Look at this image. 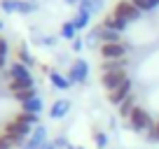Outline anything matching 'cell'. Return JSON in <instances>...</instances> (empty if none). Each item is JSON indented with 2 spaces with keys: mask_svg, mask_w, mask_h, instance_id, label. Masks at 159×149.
<instances>
[{
  "mask_svg": "<svg viewBox=\"0 0 159 149\" xmlns=\"http://www.w3.org/2000/svg\"><path fill=\"white\" fill-rule=\"evenodd\" d=\"M30 133H33V128H30V126L19 124V121H14V119H10V121H5V124H2V135L10 140V144H12L14 149H24V144L28 142Z\"/></svg>",
  "mask_w": 159,
  "mask_h": 149,
  "instance_id": "cell-1",
  "label": "cell"
},
{
  "mask_svg": "<svg viewBox=\"0 0 159 149\" xmlns=\"http://www.w3.org/2000/svg\"><path fill=\"white\" fill-rule=\"evenodd\" d=\"M126 126H129L131 133L148 135L150 130H152V126H154V119H152V114H150L143 105H136L134 112H131V117H129V121H126Z\"/></svg>",
  "mask_w": 159,
  "mask_h": 149,
  "instance_id": "cell-2",
  "label": "cell"
},
{
  "mask_svg": "<svg viewBox=\"0 0 159 149\" xmlns=\"http://www.w3.org/2000/svg\"><path fill=\"white\" fill-rule=\"evenodd\" d=\"M89 72H91V68H89V63H87L84 58H75L73 63H70V68H68V79H70V84H87L89 82Z\"/></svg>",
  "mask_w": 159,
  "mask_h": 149,
  "instance_id": "cell-3",
  "label": "cell"
},
{
  "mask_svg": "<svg viewBox=\"0 0 159 149\" xmlns=\"http://www.w3.org/2000/svg\"><path fill=\"white\" fill-rule=\"evenodd\" d=\"M0 10L5 14H33L38 2L33 0H0Z\"/></svg>",
  "mask_w": 159,
  "mask_h": 149,
  "instance_id": "cell-4",
  "label": "cell"
},
{
  "mask_svg": "<svg viewBox=\"0 0 159 149\" xmlns=\"http://www.w3.org/2000/svg\"><path fill=\"white\" fill-rule=\"evenodd\" d=\"M98 54L103 61H117L129 56V45L126 42H105L98 47Z\"/></svg>",
  "mask_w": 159,
  "mask_h": 149,
  "instance_id": "cell-5",
  "label": "cell"
},
{
  "mask_svg": "<svg viewBox=\"0 0 159 149\" xmlns=\"http://www.w3.org/2000/svg\"><path fill=\"white\" fill-rule=\"evenodd\" d=\"M112 14L131 23V21H138L143 12H140L138 7L131 2V0H117V2H115V7H112Z\"/></svg>",
  "mask_w": 159,
  "mask_h": 149,
  "instance_id": "cell-6",
  "label": "cell"
},
{
  "mask_svg": "<svg viewBox=\"0 0 159 149\" xmlns=\"http://www.w3.org/2000/svg\"><path fill=\"white\" fill-rule=\"evenodd\" d=\"M129 79V72L126 70H112V72H101V86L105 89V93L115 91L119 84H124Z\"/></svg>",
  "mask_w": 159,
  "mask_h": 149,
  "instance_id": "cell-7",
  "label": "cell"
},
{
  "mask_svg": "<svg viewBox=\"0 0 159 149\" xmlns=\"http://www.w3.org/2000/svg\"><path fill=\"white\" fill-rule=\"evenodd\" d=\"M47 142H49V130H47V126H35L33 133H30L28 142L24 144V149H45Z\"/></svg>",
  "mask_w": 159,
  "mask_h": 149,
  "instance_id": "cell-8",
  "label": "cell"
},
{
  "mask_svg": "<svg viewBox=\"0 0 159 149\" xmlns=\"http://www.w3.org/2000/svg\"><path fill=\"white\" fill-rule=\"evenodd\" d=\"M131 93H134V79L129 77L124 84H119L115 91H110V93H108V103H110V105H115V107H119V105L124 103V100L129 98Z\"/></svg>",
  "mask_w": 159,
  "mask_h": 149,
  "instance_id": "cell-9",
  "label": "cell"
},
{
  "mask_svg": "<svg viewBox=\"0 0 159 149\" xmlns=\"http://www.w3.org/2000/svg\"><path fill=\"white\" fill-rule=\"evenodd\" d=\"M7 77L10 79H19V82H35L33 74H30V68L24 63H19V61H14V63L7 68Z\"/></svg>",
  "mask_w": 159,
  "mask_h": 149,
  "instance_id": "cell-10",
  "label": "cell"
},
{
  "mask_svg": "<svg viewBox=\"0 0 159 149\" xmlns=\"http://www.w3.org/2000/svg\"><path fill=\"white\" fill-rule=\"evenodd\" d=\"M70 107H73V103H70L68 98L54 100V103H52V107H49V119H52V121H61L63 117H68Z\"/></svg>",
  "mask_w": 159,
  "mask_h": 149,
  "instance_id": "cell-11",
  "label": "cell"
},
{
  "mask_svg": "<svg viewBox=\"0 0 159 149\" xmlns=\"http://www.w3.org/2000/svg\"><path fill=\"white\" fill-rule=\"evenodd\" d=\"M101 26H103V28H108V30H117V33H124V30L129 28V21L119 19V16H115L112 12H110V14H105V16H103Z\"/></svg>",
  "mask_w": 159,
  "mask_h": 149,
  "instance_id": "cell-12",
  "label": "cell"
},
{
  "mask_svg": "<svg viewBox=\"0 0 159 149\" xmlns=\"http://www.w3.org/2000/svg\"><path fill=\"white\" fill-rule=\"evenodd\" d=\"M49 84L54 86L56 91H68L70 86V79H68V74H63V72H59V70H49Z\"/></svg>",
  "mask_w": 159,
  "mask_h": 149,
  "instance_id": "cell-13",
  "label": "cell"
},
{
  "mask_svg": "<svg viewBox=\"0 0 159 149\" xmlns=\"http://www.w3.org/2000/svg\"><path fill=\"white\" fill-rule=\"evenodd\" d=\"M136 105H138V103H136V96L131 93L129 98H126L124 103H122V105L117 107V117H119L122 121H129V117H131V112H134V107H136Z\"/></svg>",
  "mask_w": 159,
  "mask_h": 149,
  "instance_id": "cell-14",
  "label": "cell"
},
{
  "mask_svg": "<svg viewBox=\"0 0 159 149\" xmlns=\"http://www.w3.org/2000/svg\"><path fill=\"white\" fill-rule=\"evenodd\" d=\"M21 109H24V112H30V114H42V109H45V100L40 98V96H35V98L21 103Z\"/></svg>",
  "mask_w": 159,
  "mask_h": 149,
  "instance_id": "cell-15",
  "label": "cell"
},
{
  "mask_svg": "<svg viewBox=\"0 0 159 149\" xmlns=\"http://www.w3.org/2000/svg\"><path fill=\"white\" fill-rule=\"evenodd\" d=\"M14 121H19V124H26L30 126V128H35V126H40V114H30V112H24V109H19L14 117H12Z\"/></svg>",
  "mask_w": 159,
  "mask_h": 149,
  "instance_id": "cell-16",
  "label": "cell"
},
{
  "mask_svg": "<svg viewBox=\"0 0 159 149\" xmlns=\"http://www.w3.org/2000/svg\"><path fill=\"white\" fill-rule=\"evenodd\" d=\"M16 61H19V63H24V65H28V68H33V65H35V58H33V54L28 51L26 42H21V45L16 47Z\"/></svg>",
  "mask_w": 159,
  "mask_h": 149,
  "instance_id": "cell-17",
  "label": "cell"
},
{
  "mask_svg": "<svg viewBox=\"0 0 159 149\" xmlns=\"http://www.w3.org/2000/svg\"><path fill=\"white\" fill-rule=\"evenodd\" d=\"M129 58H117V61H101V72H112V70H126Z\"/></svg>",
  "mask_w": 159,
  "mask_h": 149,
  "instance_id": "cell-18",
  "label": "cell"
},
{
  "mask_svg": "<svg viewBox=\"0 0 159 149\" xmlns=\"http://www.w3.org/2000/svg\"><path fill=\"white\" fill-rule=\"evenodd\" d=\"M70 21H73V26L77 30H84V28H89V23H91V14L84 12V10H77V14H75Z\"/></svg>",
  "mask_w": 159,
  "mask_h": 149,
  "instance_id": "cell-19",
  "label": "cell"
},
{
  "mask_svg": "<svg viewBox=\"0 0 159 149\" xmlns=\"http://www.w3.org/2000/svg\"><path fill=\"white\" fill-rule=\"evenodd\" d=\"M103 5H105V0H84V2L77 5V10H84V12H89V14L94 16V14H98V12L103 10Z\"/></svg>",
  "mask_w": 159,
  "mask_h": 149,
  "instance_id": "cell-20",
  "label": "cell"
},
{
  "mask_svg": "<svg viewBox=\"0 0 159 149\" xmlns=\"http://www.w3.org/2000/svg\"><path fill=\"white\" fill-rule=\"evenodd\" d=\"M91 138H94V144H96L98 149H108V147H110V135L105 133V130L94 128V130H91Z\"/></svg>",
  "mask_w": 159,
  "mask_h": 149,
  "instance_id": "cell-21",
  "label": "cell"
},
{
  "mask_svg": "<svg viewBox=\"0 0 159 149\" xmlns=\"http://www.w3.org/2000/svg\"><path fill=\"white\" fill-rule=\"evenodd\" d=\"M101 30H103V26H94V28L87 33V37H84L87 47H96V45L101 47Z\"/></svg>",
  "mask_w": 159,
  "mask_h": 149,
  "instance_id": "cell-22",
  "label": "cell"
},
{
  "mask_svg": "<svg viewBox=\"0 0 159 149\" xmlns=\"http://www.w3.org/2000/svg\"><path fill=\"white\" fill-rule=\"evenodd\" d=\"M33 86H35V82H19V79H10L7 82V89H10L12 96L19 93V91H24V89H33Z\"/></svg>",
  "mask_w": 159,
  "mask_h": 149,
  "instance_id": "cell-23",
  "label": "cell"
},
{
  "mask_svg": "<svg viewBox=\"0 0 159 149\" xmlns=\"http://www.w3.org/2000/svg\"><path fill=\"white\" fill-rule=\"evenodd\" d=\"M61 37H63V40H70V42L77 37V28L73 26V21H63V23H61Z\"/></svg>",
  "mask_w": 159,
  "mask_h": 149,
  "instance_id": "cell-24",
  "label": "cell"
},
{
  "mask_svg": "<svg viewBox=\"0 0 159 149\" xmlns=\"http://www.w3.org/2000/svg\"><path fill=\"white\" fill-rule=\"evenodd\" d=\"M105 42H122V33L103 28V30H101V45H105Z\"/></svg>",
  "mask_w": 159,
  "mask_h": 149,
  "instance_id": "cell-25",
  "label": "cell"
},
{
  "mask_svg": "<svg viewBox=\"0 0 159 149\" xmlns=\"http://www.w3.org/2000/svg\"><path fill=\"white\" fill-rule=\"evenodd\" d=\"M35 96H40L38 93V89H35V86H33V89H24V91H19V93H14V96H12V98H14L16 100V103H26V100H30V98H35Z\"/></svg>",
  "mask_w": 159,
  "mask_h": 149,
  "instance_id": "cell-26",
  "label": "cell"
},
{
  "mask_svg": "<svg viewBox=\"0 0 159 149\" xmlns=\"http://www.w3.org/2000/svg\"><path fill=\"white\" fill-rule=\"evenodd\" d=\"M136 7H138L140 12H152L159 7V0H131Z\"/></svg>",
  "mask_w": 159,
  "mask_h": 149,
  "instance_id": "cell-27",
  "label": "cell"
},
{
  "mask_svg": "<svg viewBox=\"0 0 159 149\" xmlns=\"http://www.w3.org/2000/svg\"><path fill=\"white\" fill-rule=\"evenodd\" d=\"M7 54H10V45L0 35V70H5V65H7Z\"/></svg>",
  "mask_w": 159,
  "mask_h": 149,
  "instance_id": "cell-28",
  "label": "cell"
},
{
  "mask_svg": "<svg viewBox=\"0 0 159 149\" xmlns=\"http://www.w3.org/2000/svg\"><path fill=\"white\" fill-rule=\"evenodd\" d=\"M38 45H42V47H56V37H52V35H45V37H38Z\"/></svg>",
  "mask_w": 159,
  "mask_h": 149,
  "instance_id": "cell-29",
  "label": "cell"
},
{
  "mask_svg": "<svg viewBox=\"0 0 159 149\" xmlns=\"http://www.w3.org/2000/svg\"><path fill=\"white\" fill-rule=\"evenodd\" d=\"M148 140H152V142H159V119L154 121V126H152V130H150L148 135H145Z\"/></svg>",
  "mask_w": 159,
  "mask_h": 149,
  "instance_id": "cell-30",
  "label": "cell"
},
{
  "mask_svg": "<svg viewBox=\"0 0 159 149\" xmlns=\"http://www.w3.org/2000/svg\"><path fill=\"white\" fill-rule=\"evenodd\" d=\"M70 47H73V51H75V54H80V51H82V49H84V40H82V37H75V40L73 42H70Z\"/></svg>",
  "mask_w": 159,
  "mask_h": 149,
  "instance_id": "cell-31",
  "label": "cell"
},
{
  "mask_svg": "<svg viewBox=\"0 0 159 149\" xmlns=\"http://www.w3.org/2000/svg\"><path fill=\"white\" fill-rule=\"evenodd\" d=\"M52 142L56 144V149H68V147H70V142H68V140L63 138V135H59V138H54V140H52Z\"/></svg>",
  "mask_w": 159,
  "mask_h": 149,
  "instance_id": "cell-32",
  "label": "cell"
},
{
  "mask_svg": "<svg viewBox=\"0 0 159 149\" xmlns=\"http://www.w3.org/2000/svg\"><path fill=\"white\" fill-rule=\"evenodd\" d=\"M0 149H14V147L10 144V140H7L2 133H0Z\"/></svg>",
  "mask_w": 159,
  "mask_h": 149,
  "instance_id": "cell-33",
  "label": "cell"
},
{
  "mask_svg": "<svg viewBox=\"0 0 159 149\" xmlns=\"http://www.w3.org/2000/svg\"><path fill=\"white\" fill-rule=\"evenodd\" d=\"M66 5H80V0H63Z\"/></svg>",
  "mask_w": 159,
  "mask_h": 149,
  "instance_id": "cell-34",
  "label": "cell"
},
{
  "mask_svg": "<svg viewBox=\"0 0 159 149\" xmlns=\"http://www.w3.org/2000/svg\"><path fill=\"white\" fill-rule=\"evenodd\" d=\"M68 149H84V147H80V144H73V142H70V147Z\"/></svg>",
  "mask_w": 159,
  "mask_h": 149,
  "instance_id": "cell-35",
  "label": "cell"
},
{
  "mask_svg": "<svg viewBox=\"0 0 159 149\" xmlns=\"http://www.w3.org/2000/svg\"><path fill=\"white\" fill-rule=\"evenodd\" d=\"M45 149H56V144H54V142H47V147H45Z\"/></svg>",
  "mask_w": 159,
  "mask_h": 149,
  "instance_id": "cell-36",
  "label": "cell"
},
{
  "mask_svg": "<svg viewBox=\"0 0 159 149\" xmlns=\"http://www.w3.org/2000/svg\"><path fill=\"white\" fill-rule=\"evenodd\" d=\"M2 28H5V23H2V21H0V30H2Z\"/></svg>",
  "mask_w": 159,
  "mask_h": 149,
  "instance_id": "cell-37",
  "label": "cell"
}]
</instances>
